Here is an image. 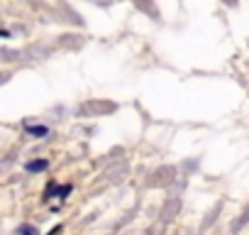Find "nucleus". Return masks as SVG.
Wrapping results in <instances>:
<instances>
[{
    "mask_svg": "<svg viewBox=\"0 0 249 235\" xmlns=\"http://www.w3.org/2000/svg\"><path fill=\"white\" fill-rule=\"evenodd\" d=\"M42 169H47V162H44V159H39V162H30V164H27V172H42Z\"/></svg>",
    "mask_w": 249,
    "mask_h": 235,
    "instance_id": "f03ea898",
    "label": "nucleus"
},
{
    "mask_svg": "<svg viewBox=\"0 0 249 235\" xmlns=\"http://www.w3.org/2000/svg\"><path fill=\"white\" fill-rule=\"evenodd\" d=\"M15 235H39V233H37V228H35V225H20Z\"/></svg>",
    "mask_w": 249,
    "mask_h": 235,
    "instance_id": "f257e3e1",
    "label": "nucleus"
},
{
    "mask_svg": "<svg viewBox=\"0 0 249 235\" xmlns=\"http://www.w3.org/2000/svg\"><path fill=\"white\" fill-rule=\"evenodd\" d=\"M32 135H47V128H27Z\"/></svg>",
    "mask_w": 249,
    "mask_h": 235,
    "instance_id": "7ed1b4c3",
    "label": "nucleus"
}]
</instances>
